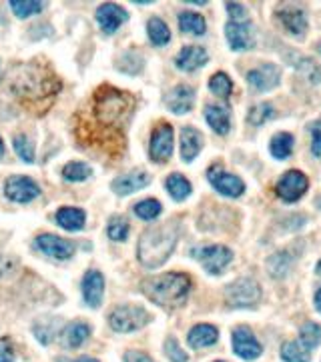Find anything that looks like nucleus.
I'll return each mask as SVG.
<instances>
[{
	"label": "nucleus",
	"mask_w": 321,
	"mask_h": 362,
	"mask_svg": "<svg viewBox=\"0 0 321 362\" xmlns=\"http://www.w3.org/2000/svg\"><path fill=\"white\" fill-rule=\"evenodd\" d=\"M134 98L129 92L119 91L115 86H101L96 89L89 106L84 108V120L77 124V136L80 144H99L101 150L119 155L117 146H125L120 130L133 115Z\"/></svg>",
	"instance_id": "nucleus-1"
},
{
	"label": "nucleus",
	"mask_w": 321,
	"mask_h": 362,
	"mask_svg": "<svg viewBox=\"0 0 321 362\" xmlns=\"http://www.w3.org/2000/svg\"><path fill=\"white\" fill-rule=\"evenodd\" d=\"M8 91L16 96L20 104L32 108V112H44V108L53 103L56 92L61 91V80L54 77L49 66L40 63H28V65L16 66L8 75Z\"/></svg>",
	"instance_id": "nucleus-2"
},
{
	"label": "nucleus",
	"mask_w": 321,
	"mask_h": 362,
	"mask_svg": "<svg viewBox=\"0 0 321 362\" xmlns=\"http://www.w3.org/2000/svg\"><path fill=\"white\" fill-rule=\"evenodd\" d=\"M177 238H179V228L175 222L159 224L145 231L137 246V257L141 260V264L147 269H159L160 264H165L171 257Z\"/></svg>",
	"instance_id": "nucleus-3"
},
{
	"label": "nucleus",
	"mask_w": 321,
	"mask_h": 362,
	"mask_svg": "<svg viewBox=\"0 0 321 362\" xmlns=\"http://www.w3.org/2000/svg\"><path fill=\"white\" fill-rule=\"evenodd\" d=\"M191 290V278L181 272H167L143 283V292L159 306H181Z\"/></svg>",
	"instance_id": "nucleus-4"
},
{
	"label": "nucleus",
	"mask_w": 321,
	"mask_h": 362,
	"mask_svg": "<svg viewBox=\"0 0 321 362\" xmlns=\"http://www.w3.org/2000/svg\"><path fill=\"white\" fill-rule=\"evenodd\" d=\"M149 321H151L149 312L141 306H134V304L117 306L108 314V324L117 332H134V330L149 324Z\"/></svg>",
	"instance_id": "nucleus-5"
},
{
	"label": "nucleus",
	"mask_w": 321,
	"mask_h": 362,
	"mask_svg": "<svg viewBox=\"0 0 321 362\" xmlns=\"http://www.w3.org/2000/svg\"><path fill=\"white\" fill-rule=\"evenodd\" d=\"M227 302L231 306L245 309V306H253L255 302H259L261 298V288L251 278H239L233 285L227 286Z\"/></svg>",
	"instance_id": "nucleus-6"
},
{
	"label": "nucleus",
	"mask_w": 321,
	"mask_h": 362,
	"mask_svg": "<svg viewBox=\"0 0 321 362\" xmlns=\"http://www.w3.org/2000/svg\"><path fill=\"white\" fill-rule=\"evenodd\" d=\"M193 257L199 260L201 264L205 266V271H209L211 274H219L227 266L229 262L233 260L231 250L225 246H205V248H195L193 250Z\"/></svg>",
	"instance_id": "nucleus-7"
},
{
	"label": "nucleus",
	"mask_w": 321,
	"mask_h": 362,
	"mask_svg": "<svg viewBox=\"0 0 321 362\" xmlns=\"http://www.w3.org/2000/svg\"><path fill=\"white\" fill-rule=\"evenodd\" d=\"M308 176L299 170H289L281 176V181L277 182V196L283 198L285 202H295L299 200L306 190H308Z\"/></svg>",
	"instance_id": "nucleus-8"
},
{
	"label": "nucleus",
	"mask_w": 321,
	"mask_h": 362,
	"mask_svg": "<svg viewBox=\"0 0 321 362\" xmlns=\"http://www.w3.org/2000/svg\"><path fill=\"white\" fill-rule=\"evenodd\" d=\"M207 179L213 184L215 190H219V193L225 194V196H231V198H237L245 190V184H243L239 176L229 174L219 164H215V167L207 170Z\"/></svg>",
	"instance_id": "nucleus-9"
},
{
	"label": "nucleus",
	"mask_w": 321,
	"mask_h": 362,
	"mask_svg": "<svg viewBox=\"0 0 321 362\" xmlns=\"http://www.w3.org/2000/svg\"><path fill=\"white\" fill-rule=\"evenodd\" d=\"M4 194L13 200V202H30L40 194V188L37 182L28 176H11L4 182Z\"/></svg>",
	"instance_id": "nucleus-10"
},
{
	"label": "nucleus",
	"mask_w": 321,
	"mask_h": 362,
	"mask_svg": "<svg viewBox=\"0 0 321 362\" xmlns=\"http://www.w3.org/2000/svg\"><path fill=\"white\" fill-rule=\"evenodd\" d=\"M173 155V127L163 122L151 136V158L155 162H167Z\"/></svg>",
	"instance_id": "nucleus-11"
},
{
	"label": "nucleus",
	"mask_w": 321,
	"mask_h": 362,
	"mask_svg": "<svg viewBox=\"0 0 321 362\" xmlns=\"http://www.w3.org/2000/svg\"><path fill=\"white\" fill-rule=\"evenodd\" d=\"M34 248L58 260L70 259L73 252H75V245L70 240H67V238L56 236V234H40V236H37Z\"/></svg>",
	"instance_id": "nucleus-12"
},
{
	"label": "nucleus",
	"mask_w": 321,
	"mask_h": 362,
	"mask_svg": "<svg viewBox=\"0 0 321 362\" xmlns=\"http://www.w3.org/2000/svg\"><path fill=\"white\" fill-rule=\"evenodd\" d=\"M129 20V14L127 11L119 6V4H113V2H105L103 6H99L96 11V22L101 26V30L105 34H113L120 28V25H125Z\"/></svg>",
	"instance_id": "nucleus-13"
},
{
	"label": "nucleus",
	"mask_w": 321,
	"mask_h": 362,
	"mask_svg": "<svg viewBox=\"0 0 321 362\" xmlns=\"http://www.w3.org/2000/svg\"><path fill=\"white\" fill-rule=\"evenodd\" d=\"M233 350H235V354H239L243 361H255V358H259L261 356V344H259V340L253 337V332L249 330V328H245V326H241L237 328L235 332H233Z\"/></svg>",
	"instance_id": "nucleus-14"
},
{
	"label": "nucleus",
	"mask_w": 321,
	"mask_h": 362,
	"mask_svg": "<svg viewBox=\"0 0 321 362\" xmlns=\"http://www.w3.org/2000/svg\"><path fill=\"white\" fill-rule=\"evenodd\" d=\"M149 182H151V176L143 170H133V172H127L122 176H117L115 181L111 182V188L119 196H127V194H133L141 188H145Z\"/></svg>",
	"instance_id": "nucleus-15"
},
{
	"label": "nucleus",
	"mask_w": 321,
	"mask_h": 362,
	"mask_svg": "<svg viewBox=\"0 0 321 362\" xmlns=\"http://www.w3.org/2000/svg\"><path fill=\"white\" fill-rule=\"evenodd\" d=\"M105 292V278L99 271H89L82 278V297L91 309H99Z\"/></svg>",
	"instance_id": "nucleus-16"
},
{
	"label": "nucleus",
	"mask_w": 321,
	"mask_h": 362,
	"mask_svg": "<svg viewBox=\"0 0 321 362\" xmlns=\"http://www.w3.org/2000/svg\"><path fill=\"white\" fill-rule=\"evenodd\" d=\"M279 68L275 65H263L259 66V68H255L251 70L249 75H247V80H249V84L253 86L255 91L263 92V91H271V89H275L277 84H279Z\"/></svg>",
	"instance_id": "nucleus-17"
},
{
	"label": "nucleus",
	"mask_w": 321,
	"mask_h": 362,
	"mask_svg": "<svg viewBox=\"0 0 321 362\" xmlns=\"http://www.w3.org/2000/svg\"><path fill=\"white\" fill-rule=\"evenodd\" d=\"M165 103L169 106V110L175 112V115H185L195 104V91L191 86H187V84H179V86H175L173 91L167 94Z\"/></svg>",
	"instance_id": "nucleus-18"
},
{
	"label": "nucleus",
	"mask_w": 321,
	"mask_h": 362,
	"mask_svg": "<svg viewBox=\"0 0 321 362\" xmlns=\"http://www.w3.org/2000/svg\"><path fill=\"white\" fill-rule=\"evenodd\" d=\"M225 34H227L229 44L233 51H247L253 46V34H251V28L245 22H227L225 26Z\"/></svg>",
	"instance_id": "nucleus-19"
},
{
	"label": "nucleus",
	"mask_w": 321,
	"mask_h": 362,
	"mask_svg": "<svg viewBox=\"0 0 321 362\" xmlns=\"http://www.w3.org/2000/svg\"><path fill=\"white\" fill-rule=\"evenodd\" d=\"M207 58H209V54L203 46H193L191 44V46H185L183 51L177 54L175 65H177V68L185 70V72H193V70H197V68L205 65Z\"/></svg>",
	"instance_id": "nucleus-20"
},
{
	"label": "nucleus",
	"mask_w": 321,
	"mask_h": 362,
	"mask_svg": "<svg viewBox=\"0 0 321 362\" xmlns=\"http://www.w3.org/2000/svg\"><path fill=\"white\" fill-rule=\"evenodd\" d=\"M203 146V134L193 127H185L181 130V156L185 162H191L201 153Z\"/></svg>",
	"instance_id": "nucleus-21"
},
{
	"label": "nucleus",
	"mask_w": 321,
	"mask_h": 362,
	"mask_svg": "<svg viewBox=\"0 0 321 362\" xmlns=\"http://www.w3.org/2000/svg\"><path fill=\"white\" fill-rule=\"evenodd\" d=\"M56 224L61 226V228H65V231H70V233H77L80 228H84V222H87V214L80 210V208H70V207H65L61 208L58 212H56Z\"/></svg>",
	"instance_id": "nucleus-22"
},
{
	"label": "nucleus",
	"mask_w": 321,
	"mask_h": 362,
	"mask_svg": "<svg viewBox=\"0 0 321 362\" xmlns=\"http://www.w3.org/2000/svg\"><path fill=\"white\" fill-rule=\"evenodd\" d=\"M219 340V332L217 328L211 324H197L191 328L189 332V344L193 349H205V347H211Z\"/></svg>",
	"instance_id": "nucleus-23"
},
{
	"label": "nucleus",
	"mask_w": 321,
	"mask_h": 362,
	"mask_svg": "<svg viewBox=\"0 0 321 362\" xmlns=\"http://www.w3.org/2000/svg\"><path fill=\"white\" fill-rule=\"evenodd\" d=\"M205 118L209 122V127L219 132V134H227L231 120H229V110L225 106H217V104H209L205 108Z\"/></svg>",
	"instance_id": "nucleus-24"
},
{
	"label": "nucleus",
	"mask_w": 321,
	"mask_h": 362,
	"mask_svg": "<svg viewBox=\"0 0 321 362\" xmlns=\"http://www.w3.org/2000/svg\"><path fill=\"white\" fill-rule=\"evenodd\" d=\"M91 335V326L84 323H70L63 332V344L68 349H79Z\"/></svg>",
	"instance_id": "nucleus-25"
},
{
	"label": "nucleus",
	"mask_w": 321,
	"mask_h": 362,
	"mask_svg": "<svg viewBox=\"0 0 321 362\" xmlns=\"http://www.w3.org/2000/svg\"><path fill=\"white\" fill-rule=\"evenodd\" d=\"M279 20L291 34H303L308 28V18L306 14L297 8H285L279 13Z\"/></svg>",
	"instance_id": "nucleus-26"
},
{
	"label": "nucleus",
	"mask_w": 321,
	"mask_h": 362,
	"mask_svg": "<svg viewBox=\"0 0 321 362\" xmlns=\"http://www.w3.org/2000/svg\"><path fill=\"white\" fill-rule=\"evenodd\" d=\"M179 26H181L183 32L201 37V34H205L207 22H205V18L197 13H181L179 14Z\"/></svg>",
	"instance_id": "nucleus-27"
},
{
	"label": "nucleus",
	"mask_w": 321,
	"mask_h": 362,
	"mask_svg": "<svg viewBox=\"0 0 321 362\" xmlns=\"http://www.w3.org/2000/svg\"><path fill=\"white\" fill-rule=\"evenodd\" d=\"M147 32L149 39H151V42H153L155 46H165V44L171 40V30H169V26L165 25L160 18H151V20H149Z\"/></svg>",
	"instance_id": "nucleus-28"
},
{
	"label": "nucleus",
	"mask_w": 321,
	"mask_h": 362,
	"mask_svg": "<svg viewBox=\"0 0 321 362\" xmlns=\"http://www.w3.org/2000/svg\"><path fill=\"white\" fill-rule=\"evenodd\" d=\"M294 150V136L289 132H279L271 138V155L279 160H285Z\"/></svg>",
	"instance_id": "nucleus-29"
},
{
	"label": "nucleus",
	"mask_w": 321,
	"mask_h": 362,
	"mask_svg": "<svg viewBox=\"0 0 321 362\" xmlns=\"http://www.w3.org/2000/svg\"><path fill=\"white\" fill-rule=\"evenodd\" d=\"M58 328H61V323L56 318L53 321V318L44 316V318H40L39 323H34V337L39 338L42 344H49L54 338V335L58 332Z\"/></svg>",
	"instance_id": "nucleus-30"
},
{
	"label": "nucleus",
	"mask_w": 321,
	"mask_h": 362,
	"mask_svg": "<svg viewBox=\"0 0 321 362\" xmlns=\"http://www.w3.org/2000/svg\"><path fill=\"white\" fill-rule=\"evenodd\" d=\"M165 184H167V190H169V194L173 196L175 200H185L189 194H191V182L185 176L177 174V172L171 174Z\"/></svg>",
	"instance_id": "nucleus-31"
},
{
	"label": "nucleus",
	"mask_w": 321,
	"mask_h": 362,
	"mask_svg": "<svg viewBox=\"0 0 321 362\" xmlns=\"http://www.w3.org/2000/svg\"><path fill=\"white\" fill-rule=\"evenodd\" d=\"M281 358L285 362H309V350L299 342H285L281 349Z\"/></svg>",
	"instance_id": "nucleus-32"
},
{
	"label": "nucleus",
	"mask_w": 321,
	"mask_h": 362,
	"mask_svg": "<svg viewBox=\"0 0 321 362\" xmlns=\"http://www.w3.org/2000/svg\"><path fill=\"white\" fill-rule=\"evenodd\" d=\"M93 174V169L84 162H68L67 167L63 169V176L65 181L70 182H82L87 181Z\"/></svg>",
	"instance_id": "nucleus-33"
},
{
	"label": "nucleus",
	"mask_w": 321,
	"mask_h": 362,
	"mask_svg": "<svg viewBox=\"0 0 321 362\" xmlns=\"http://www.w3.org/2000/svg\"><path fill=\"white\" fill-rule=\"evenodd\" d=\"M160 210H163V207L155 198H147V200H141L134 205V214L143 220H155L160 214Z\"/></svg>",
	"instance_id": "nucleus-34"
},
{
	"label": "nucleus",
	"mask_w": 321,
	"mask_h": 362,
	"mask_svg": "<svg viewBox=\"0 0 321 362\" xmlns=\"http://www.w3.org/2000/svg\"><path fill=\"white\" fill-rule=\"evenodd\" d=\"M11 8L18 18H28L32 14H39L44 8V2L37 0H20V2H11Z\"/></svg>",
	"instance_id": "nucleus-35"
},
{
	"label": "nucleus",
	"mask_w": 321,
	"mask_h": 362,
	"mask_svg": "<svg viewBox=\"0 0 321 362\" xmlns=\"http://www.w3.org/2000/svg\"><path fill=\"white\" fill-rule=\"evenodd\" d=\"M301 344L306 347V349H315L317 344H321V326L315 323H308L303 324V328H301Z\"/></svg>",
	"instance_id": "nucleus-36"
},
{
	"label": "nucleus",
	"mask_w": 321,
	"mask_h": 362,
	"mask_svg": "<svg viewBox=\"0 0 321 362\" xmlns=\"http://www.w3.org/2000/svg\"><path fill=\"white\" fill-rule=\"evenodd\" d=\"M129 231H131V226H129V222L127 219H122V216H113L111 222H108V238H113V240H127V236H129Z\"/></svg>",
	"instance_id": "nucleus-37"
},
{
	"label": "nucleus",
	"mask_w": 321,
	"mask_h": 362,
	"mask_svg": "<svg viewBox=\"0 0 321 362\" xmlns=\"http://www.w3.org/2000/svg\"><path fill=\"white\" fill-rule=\"evenodd\" d=\"M209 89H211L217 96L227 98L229 94L233 92V82H231V78H229L225 72H217V75H213L211 80H209Z\"/></svg>",
	"instance_id": "nucleus-38"
},
{
	"label": "nucleus",
	"mask_w": 321,
	"mask_h": 362,
	"mask_svg": "<svg viewBox=\"0 0 321 362\" xmlns=\"http://www.w3.org/2000/svg\"><path fill=\"white\" fill-rule=\"evenodd\" d=\"M13 144H14V153L20 156L25 162H34V148H32V143L28 141L25 134H14L13 138Z\"/></svg>",
	"instance_id": "nucleus-39"
},
{
	"label": "nucleus",
	"mask_w": 321,
	"mask_h": 362,
	"mask_svg": "<svg viewBox=\"0 0 321 362\" xmlns=\"http://www.w3.org/2000/svg\"><path fill=\"white\" fill-rule=\"evenodd\" d=\"M269 118H273V106L268 103H261L249 110L247 120H249L253 127H261V124H265V122H268Z\"/></svg>",
	"instance_id": "nucleus-40"
},
{
	"label": "nucleus",
	"mask_w": 321,
	"mask_h": 362,
	"mask_svg": "<svg viewBox=\"0 0 321 362\" xmlns=\"http://www.w3.org/2000/svg\"><path fill=\"white\" fill-rule=\"evenodd\" d=\"M165 352H167V356L171 358V362H187L189 361L187 352L179 347V342H177L173 337L167 338V342H165Z\"/></svg>",
	"instance_id": "nucleus-41"
},
{
	"label": "nucleus",
	"mask_w": 321,
	"mask_h": 362,
	"mask_svg": "<svg viewBox=\"0 0 321 362\" xmlns=\"http://www.w3.org/2000/svg\"><path fill=\"white\" fill-rule=\"evenodd\" d=\"M0 362H14V347L8 338H0Z\"/></svg>",
	"instance_id": "nucleus-42"
},
{
	"label": "nucleus",
	"mask_w": 321,
	"mask_h": 362,
	"mask_svg": "<svg viewBox=\"0 0 321 362\" xmlns=\"http://www.w3.org/2000/svg\"><path fill=\"white\" fill-rule=\"evenodd\" d=\"M311 134H313V144H311V150L313 155L321 156V120L311 124Z\"/></svg>",
	"instance_id": "nucleus-43"
},
{
	"label": "nucleus",
	"mask_w": 321,
	"mask_h": 362,
	"mask_svg": "<svg viewBox=\"0 0 321 362\" xmlns=\"http://www.w3.org/2000/svg\"><path fill=\"white\" fill-rule=\"evenodd\" d=\"M227 11L231 14V18H233V22H241V20H245V8L241 6L239 2H227Z\"/></svg>",
	"instance_id": "nucleus-44"
},
{
	"label": "nucleus",
	"mask_w": 321,
	"mask_h": 362,
	"mask_svg": "<svg viewBox=\"0 0 321 362\" xmlns=\"http://www.w3.org/2000/svg\"><path fill=\"white\" fill-rule=\"evenodd\" d=\"M125 362H155L149 354L141 352V350H129L125 354Z\"/></svg>",
	"instance_id": "nucleus-45"
},
{
	"label": "nucleus",
	"mask_w": 321,
	"mask_h": 362,
	"mask_svg": "<svg viewBox=\"0 0 321 362\" xmlns=\"http://www.w3.org/2000/svg\"><path fill=\"white\" fill-rule=\"evenodd\" d=\"M315 306H317V311L321 312V288L315 292Z\"/></svg>",
	"instance_id": "nucleus-46"
},
{
	"label": "nucleus",
	"mask_w": 321,
	"mask_h": 362,
	"mask_svg": "<svg viewBox=\"0 0 321 362\" xmlns=\"http://www.w3.org/2000/svg\"><path fill=\"white\" fill-rule=\"evenodd\" d=\"M75 362H99V361H94V358H91V356H82V358H79V361H75Z\"/></svg>",
	"instance_id": "nucleus-47"
},
{
	"label": "nucleus",
	"mask_w": 321,
	"mask_h": 362,
	"mask_svg": "<svg viewBox=\"0 0 321 362\" xmlns=\"http://www.w3.org/2000/svg\"><path fill=\"white\" fill-rule=\"evenodd\" d=\"M4 156V143H2V138H0V158Z\"/></svg>",
	"instance_id": "nucleus-48"
},
{
	"label": "nucleus",
	"mask_w": 321,
	"mask_h": 362,
	"mask_svg": "<svg viewBox=\"0 0 321 362\" xmlns=\"http://www.w3.org/2000/svg\"><path fill=\"white\" fill-rule=\"evenodd\" d=\"M315 272H317V274H320V276H321V260H320V262H317V266H315Z\"/></svg>",
	"instance_id": "nucleus-49"
},
{
	"label": "nucleus",
	"mask_w": 321,
	"mask_h": 362,
	"mask_svg": "<svg viewBox=\"0 0 321 362\" xmlns=\"http://www.w3.org/2000/svg\"><path fill=\"white\" fill-rule=\"evenodd\" d=\"M320 207H321V198H320Z\"/></svg>",
	"instance_id": "nucleus-50"
}]
</instances>
